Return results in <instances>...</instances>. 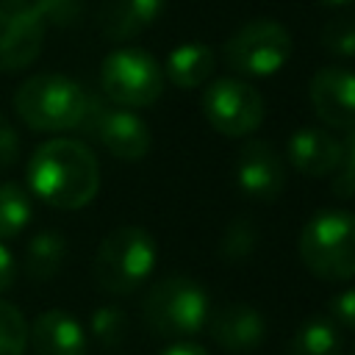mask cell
<instances>
[{"label":"cell","instance_id":"6da1fadb","mask_svg":"<svg viewBox=\"0 0 355 355\" xmlns=\"http://www.w3.org/2000/svg\"><path fill=\"white\" fill-rule=\"evenodd\" d=\"M31 191L50 208H86L100 189L97 155L78 139H50L33 150L25 166Z\"/></svg>","mask_w":355,"mask_h":355},{"label":"cell","instance_id":"7a4b0ae2","mask_svg":"<svg viewBox=\"0 0 355 355\" xmlns=\"http://www.w3.org/2000/svg\"><path fill=\"white\" fill-rule=\"evenodd\" d=\"M300 258L311 275L330 283L355 277V214L341 208L319 211L305 222L297 241Z\"/></svg>","mask_w":355,"mask_h":355},{"label":"cell","instance_id":"3957f363","mask_svg":"<svg viewBox=\"0 0 355 355\" xmlns=\"http://www.w3.org/2000/svg\"><path fill=\"white\" fill-rule=\"evenodd\" d=\"M89 92L67 75L42 72L19 83L14 94L17 116L42 133L75 130L83 119Z\"/></svg>","mask_w":355,"mask_h":355},{"label":"cell","instance_id":"277c9868","mask_svg":"<svg viewBox=\"0 0 355 355\" xmlns=\"http://www.w3.org/2000/svg\"><path fill=\"white\" fill-rule=\"evenodd\" d=\"M158 261L155 239L139 225L114 227L97 247L94 280L108 294H133L153 275Z\"/></svg>","mask_w":355,"mask_h":355},{"label":"cell","instance_id":"5b68a950","mask_svg":"<svg viewBox=\"0 0 355 355\" xmlns=\"http://www.w3.org/2000/svg\"><path fill=\"white\" fill-rule=\"evenodd\" d=\"M208 294L205 288L183 275H169L155 280L144 300H141V316L144 324L161 336V338H191L200 333V327L208 319Z\"/></svg>","mask_w":355,"mask_h":355},{"label":"cell","instance_id":"8992f818","mask_svg":"<svg viewBox=\"0 0 355 355\" xmlns=\"http://www.w3.org/2000/svg\"><path fill=\"white\" fill-rule=\"evenodd\" d=\"M100 86L119 108H147L164 92V69L139 47H122L105 55L100 67Z\"/></svg>","mask_w":355,"mask_h":355},{"label":"cell","instance_id":"52a82bcc","mask_svg":"<svg viewBox=\"0 0 355 355\" xmlns=\"http://www.w3.org/2000/svg\"><path fill=\"white\" fill-rule=\"evenodd\" d=\"M291 55V36L275 19H252L225 42V61L244 78H266L283 69Z\"/></svg>","mask_w":355,"mask_h":355},{"label":"cell","instance_id":"ba28073f","mask_svg":"<svg viewBox=\"0 0 355 355\" xmlns=\"http://www.w3.org/2000/svg\"><path fill=\"white\" fill-rule=\"evenodd\" d=\"M202 114L216 133L241 139L261 128L266 105L252 83L239 78H219L202 92Z\"/></svg>","mask_w":355,"mask_h":355},{"label":"cell","instance_id":"9c48e42d","mask_svg":"<svg viewBox=\"0 0 355 355\" xmlns=\"http://www.w3.org/2000/svg\"><path fill=\"white\" fill-rule=\"evenodd\" d=\"M86 136L97 139L114 158L119 161H141L150 147L153 136L144 119L128 108H108L100 97L89 94L83 119L78 125Z\"/></svg>","mask_w":355,"mask_h":355},{"label":"cell","instance_id":"30bf717a","mask_svg":"<svg viewBox=\"0 0 355 355\" xmlns=\"http://www.w3.org/2000/svg\"><path fill=\"white\" fill-rule=\"evenodd\" d=\"M47 25L28 0H0V69L19 72L31 67L44 44Z\"/></svg>","mask_w":355,"mask_h":355},{"label":"cell","instance_id":"8fae6325","mask_svg":"<svg viewBox=\"0 0 355 355\" xmlns=\"http://www.w3.org/2000/svg\"><path fill=\"white\" fill-rule=\"evenodd\" d=\"M236 186L255 202H275L286 186V166L269 141L250 139L236 155Z\"/></svg>","mask_w":355,"mask_h":355},{"label":"cell","instance_id":"7c38bea8","mask_svg":"<svg viewBox=\"0 0 355 355\" xmlns=\"http://www.w3.org/2000/svg\"><path fill=\"white\" fill-rule=\"evenodd\" d=\"M316 116L330 125L349 130L355 128V72L344 67H322L308 86Z\"/></svg>","mask_w":355,"mask_h":355},{"label":"cell","instance_id":"4fadbf2b","mask_svg":"<svg viewBox=\"0 0 355 355\" xmlns=\"http://www.w3.org/2000/svg\"><path fill=\"white\" fill-rule=\"evenodd\" d=\"M205 324L214 344L233 355L250 352L266 338V319L255 305L247 302H225L208 311Z\"/></svg>","mask_w":355,"mask_h":355},{"label":"cell","instance_id":"5bb4252c","mask_svg":"<svg viewBox=\"0 0 355 355\" xmlns=\"http://www.w3.org/2000/svg\"><path fill=\"white\" fill-rule=\"evenodd\" d=\"M28 344L33 347V355H86L89 352V341L80 322L61 308L42 311L33 319V324H28Z\"/></svg>","mask_w":355,"mask_h":355},{"label":"cell","instance_id":"9a60e30c","mask_svg":"<svg viewBox=\"0 0 355 355\" xmlns=\"http://www.w3.org/2000/svg\"><path fill=\"white\" fill-rule=\"evenodd\" d=\"M288 161L308 178H327L341 166V141L324 128H300L288 139Z\"/></svg>","mask_w":355,"mask_h":355},{"label":"cell","instance_id":"2e32d148","mask_svg":"<svg viewBox=\"0 0 355 355\" xmlns=\"http://www.w3.org/2000/svg\"><path fill=\"white\" fill-rule=\"evenodd\" d=\"M164 3L166 0H105L97 14V28L108 42H128L161 17Z\"/></svg>","mask_w":355,"mask_h":355},{"label":"cell","instance_id":"e0dca14e","mask_svg":"<svg viewBox=\"0 0 355 355\" xmlns=\"http://www.w3.org/2000/svg\"><path fill=\"white\" fill-rule=\"evenodd\" d=\"M216 69V55L202 42H186L175 47L166 58V78L178 89H197L202 86Z\"/></svg>","mask_w":355,"mask_h":355},{"label":"cell","instance_id":"ac0fdd59","mask_svg":"<svg viewBox=\"0 0 355 355\" xmlns=\"http://www.w3.org/2000/svg\"><path fill=\"white\" fill-rule=\"evenodd\" d=\"M67 261V239L58 230H39L25 247V275L31 280H50Z\"/></svg>","mask_w":355,"mask_h":355},{"label":"cell","instance_id":"d6986e66","mask_svg":"<svg viewBox=\"0 0 355 355\" xmlns=\"http://www.w3.org/2000/svg\"><path fill=\"white\" fill-rule=\"evenodd\" d=\"M288 355H341V333L324 316L305 319L288 341Z\"/></svg>","mask_w":355,"mask_h":355},{"label":"cell","instance_id":"ffe728a7","mask_svg":"<svg viewBox=\"0 0 355 355\" xmlns=\"http://www.w3.org/2000/svg\"><path fill=\"white\" fill-rule=\"evenodd\" d=\"M31 216H33L31 194L14 180L0 183V241L22 233L28 227Z\"/></svg>","mask_w":355,"mask_h":355},{"label":"cell","instance_id":"44dd1931","mask_svg":"<svg viewBox=\"0 0 355 355\" xmlns=\"http://www.w3.org/2000/svg\"><path fill=\"white\" fill-rule=\"evenodd\" d=\"M258 244V230L252 225L250 216H236L225 225L222 239H219V255L227 261H241L247 255H252Z\"/></svg>","mask_w":355,"mask_h":355},{"label":"cell","instance_id":"7402d4cb","mask_svg":"<svg viewBox=\"0 0 355 355\" xmlns=\"http://www.w3.org/2000/svg\"><path fill=\"white\" fill-rule=\"evenodd\" d=\"M89 330H92V336H94V341H97L100 347L114 349V347H119V344L125 341V336H128V316H125V311L116 308V305H103V308H97V311L92 313Z\"/></svg>","mask_w":355,"mask_h":355},{"label":"cell","instance_id":"603a6c76","mask_svg":"<svg viewBox=\"0 0 355 355\" xmlns=\"http://www.w3.org/2000/svg\"><path fill=\"white\" fill-rule=\"evenodd\" d=\"M28 349V322L22 311L0 300V355H25Z\"/></svg>","mask_w":355,"mask_h":355},{"label":"cell","instance_id":"cb8c5ba5","mask_svg":"<svg viewBox=\"0 0 355 355\" xmlns=\"http://www.w3.org/2000/svg\"><path fill=\"white\" fill-rule=\"evenodd\" d=\"M322 47L338 58H355V17H333L322 28Z\"/></svg>","mask_w":355,"mask_h":355},{"label":"cell","instance_id":"d4e9b609","mask_svg":"<svg viewBox=\"0 0 355 355\" xmlns=\"http://www.w3.org/2000/svg\"><path fill=\"white\" fill-rule=\"evenodd\" d=\"M44 25L69 28L83 14V0H28Z\"/></svg>","mask_w":355,"mask_h":355},{"label":"cell","instance_id":"484cf974","mask_svg":"<svg viewBox=\"0 0 355 355\" xmlns=\"http://www.w3.org/2000/svg\"><path fill=\"white\" fill-rule=\"evenodd\" d=\"M327 311H330V322H333L336 327L355 330V286L338 291V294L327 302Z\"/></svg>","mask_w":355,"mask_h":355},{"label":"cell","instance_id":"4316f807","mask_svg":"<svg viewBox=\"0 0 355 355\" xmlns=\"http://www.w3.org/2000/svg\"><path fill=\"white\" fill-rule=\"evenodd\" d=\"M22 153V141H19V133L17 128L8 122L6 114H0V169H8L17 164Z\"/></svg>","mask_w":355,"mask_h":355},{"label":"cell","instance_id":"83f0119b","mask_svg":"<svg viewBox=\"0 0 355 355\" xmlns=\"http://www.w3.org/2000/svg\"><path fill=\"white\" fill-rule=\"evenodd\" d=\"M14 277H17V266H14V255H11V250L0 241V294L3 291H8L11 288V283H14Z\"/></svg>","mask_w":355,"mask_h":355},{"label":"cell","instance_id":"f1b7e54d","mask_svg":"<svg viewBox=\"0 0 355 355\" xmlns=\"http://www.w3.org/2000/svg\"><path fill=\"white\" fill-rule=\"evenodd\" d=\"M161 355H208V349L202 347V344H197V341H189V338H180V341H175V344H169Z\"/></svg>","mask_w":355,"mask_h":355},{"label":"cell","instance_id":"f546056e","mask_svg":"<svg viewBox=\"0 0 355 355\" xmlns=\"http://www.w3.org/2000/svg\"><path fill=\"white\" fill-rule=\"evenodd\" d=\"M341 166L355 172V128H349L347 139L341 141Z\"/></svg>","mask_w":355,"mask_h":355},{"label":"cell","instance_id":"4dcf8cb0","mask_svg":"<svg viewBox=\"0 0 355 355\" xmlns=\"http://www.w3.org/2000/svg\"><path fill=\"white\" fill-rule=\"evenodd\" d=\"M322 3H327V6H333V8H347V6H352L355 0H322Z\"/></svg>","mask_w":355,"mask_h":355},{"label":"cell","instance_id":"1f68e13d","mask_svg":"<svg viewBox=\"0 0 355 355\" xmlns=\"http://www.w3.org/2000/svg\"><path fill=\"white\" fill-rule=\"evenodd\" d=\"M352 355H355V344H352Z\"/></svg>","mask_w":355,"mask_h":355}]
</instances>
